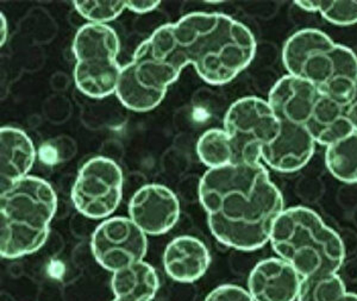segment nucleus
Instances as JSON below:
<instances>
[{"label":"nucleus","instance_id":"nucleus-1","mask_svg":"<svg viewBox=\"0 0 357 301\" xmlns=\"http://www.w3.org/2000/svg\"><path fill=\"white\" fill-rule=\"evenodd\" d=\"M256 49L252 30L235 18L191 13L156 29L138 45L130 63L144 87L167 93L187 65L207 85H227L250 65Z\"/></svg>","mask_w":357,"mask_h":301},{"label":"nucleus","instance_id":"nucleus-2","mask_svg":"<svg viewBox=\"0 0 357 301\" xmlns=\"http://www.w3.org/2000/svg\"><path fill=\"white\" fill-rule=\"evenodd\" d=\"M198 196L215 240L238 252L269 245L273 226L284 210L282 193L262 162L207 169Z\"/></svg>","mask_w":357,"mask_h":301},{"label":"nucleus","instance_id":"nucleus-3","mask_svg":"<svg viewBox=\"0 0 357 301\" xmlns=\"http://www.w3.org/2000/svg\"><path fill=\"white\" fill-rule=\"evenodd\" d=\"M56 211V192L38 176H26L1 190V258L16 260L38 252L48 240Z\"/></svg>","mask_w":357,"mask_h":301},{"label":"nucleus","instance_id":"nucleus-4","mask_svg":"<svg viewBox=\"0 0 357 301\" xmlns=\"http://www.w3.org/2000/svg\"><path fill=\"white\" fill-rule=\"evenodd\" d=\"M269 245L301 277L338 273L347 255L338 232L306 206L284 208L273 226Z\"/></svg>","mask_w":357,"mask_h":301},{"label":"nucleus","instance_id":"nucleus-5","mask_svg":"<svg viewBox=\"0 0 357 301\" xmlns=\"http://www.w3.org/2000/svg\"><path fill=\"white\" fill-rule=\"evenodd\" d=\"M287 73L316 86L321 94L349 102L357 82V55L318 29H301L284 42Z\"/></svg>","mask_w":357,"mask_h":301},{"label":"nucleus","instance_id":"nucleus-6","mask_svg":"<svg viewBox=\"0 0 357 301\" xmlns=\"http://www.w3.org/2000/svg\"><path fill=\"white\" fill-rule=\"evenodd\" d=\"M119 37L107 24L86 23L74 37V82L86 97L104 99L116 93L123 65L118 62Z\"/></svg>","mask_w":357,"mask_h":301},{"label":"nucleus","instance_id":"nucleus-7","mask_svg":"<svg viewBox=\"0 0 357 301\" xmlns=\"http://www.w3.org/2000/svg\"><path fill=\"white\" fill-rule=\"evenodd\" d=\"M280 121L268 100L243 97L232 102L224 116V130L231 141L236 164L261 162L264 148L280 134Z\"/></svg>","mask_w":357,"mask_h":301},{"label":"nucleus","instance_id":"nucleus-8","mask_svg":"<svg viewBox=\"0 0 357 301\" xmlns=\"http://www.w3.org/2000/svg\"><path fill=\"white\" fill-rule=\"evenodd\" d=\"M122 168L105 156L89 159L80 168L72 188L74 208L89 219H107L123 199Z\"/></svg>","mask_w":357,"mask_h":301},{"label":"nucleus","instance_id":"nucleus-9","mask_svg":"<svg viewBox=\"0 0 357 301\" xmlns=\"http://www.w3.org/2000/svg\"><path fill=\"white\" fill-rule=\"evenodd\" d=\"M146 237L129 217H110L94 230L91 249L98 265L114 274L144 261Z\"/></svg>","mask_w":357,"mask_h":301},{"label":"nucleus","instance_id":"nucleus-10","mask_svg":"<svg viewBox=\"0 0 357 301\" xmlns=\"http://www.w3.org/2000/svg\"><path fill=\"white\" fill-rule=\"evenodd\" d=\"M180 201L171 188L149 183L136 191L129 203V218L146 236H162L180 218Z\"/></svg>","mask_w":357,"mask_h":301},{"label":"nucleus","instance_id":"nucleus-11","mask_svg":"<svg viewBox=\"0 0 357 301\" xmlns=\"http://www.w3.org/2000/svg\"><path fill=\"white\" fill-rule=\"evenodd\" d=\"M301 274L280 257L256 263L248 277V292L255 301H298Z\"/></svg>","mask_w":357,"mask_h":301},{"label":"nucleus","instance_id":"nucleus-12","mask_svg":"<svg viewBox=\"0 0 357 301\" xmlns=\"http://www.w3.org/2000/svg\"><path fill=\"white\" fill-rule=\"evenodd\" d=\"M280 124V134L262 150L261 161L272 171L284 174L296 173L311 161L317 143L304 125Z\"/></svg>","mask_w":357,"mask_h":301},{"label":"nucleus","instance_id":"nucleus-13","mask_svg":"<svg viewBox=\"0 0 357 301\" xmlns=\"http://www.w3.org/2000/svg\"><path fill=\"white\" fill-rule=\"evenodd\" d=\"M321 94L311 82L287 74L274 84L267 100L280 122L305 126Z\"/></svg>","mask_w":357,"mask_h":301},{"label":"nucleus","instance_id":"nucleus-14","mask_svg":"<svg viewBox=\"0 0 357 301\" xmlns=\"http://www.w3.org/2000/svg\"><path fill=\"white\" fill-rule=\"evenodd\" d=\"M211 265V255L203 240L197 237H175L163 254V267L172 280L193 284L206 274Z\"/></svg>","mask_w":357,"mask_h":301},{"label":"nucleus","instance_id":"nucleus-15","mask_svg":"<svg viewBox=\"0 0 357 301\" xmlns=\"http://www.w3.org/2000/svg\"><path fill=\"white\" fill-rule=\"evenodd\" d=\"M305 128L323 147H329L355 132L348 111V102L321 94Z\"/></svg>","mask_w":357,"mask_h":301},{"label":"nucleus","instance_id":"nucleus-16","mask_svg":"<svg viewBox=\"0 0 357 301\" xmlns=\"http://www.w3.org/2000/svg\"><path fill=\"white\" fill-rule=\"evenodd\" d=\"M1 190L30 176L36 161V148L24 130L15 126L0 129Z\"/></svg>","mask_w":357,"mask_h":301},{"label":"nucleus","instance_id":"nucleus-17","mask_svg":"<svg viewBox=\"0 0 357 301\" xmlns=\"http://www.w3.org/2000/svg\"><path fill=\"white\" fill-rule=\"evenodd\" d=\"M111 287L114 298L153 301L160 288V279L153 265L141 261L112 274Z\"/></svg>","mask_w":357,"mask_h":301},{"label":"nucleus","instance_id":"nucleus-18","mask_svg":"<svg viewBox=\"0 0 357 301\" xmlns=\"http://www.w3.org/2000/svg\"><path fill=\"white\" fill-rule=\"evenodd\" d=\"M116 97L128 110L134 112H149L156 109L163 99L166 92L149 90L138 82L130 62L123 65L121 77L118 80Z\"/></svg>","mask_w":357,"mask_h":301},{"label":"nucleus","instance_id":"nucleus-19","mask_svg":"<svg viewBox=\"0 0 357 301\" xmlns=\"http://www.w3.org/2000/svg\"><path fill=\"white\" fill-rule=\"evenodd\" d=\"M325 164L335 179L357 183V131L326 147Z\"/></svg>","mask_w":357,"mask_h":301},{"label":"nucleus","instance_id":"nucleus-20","mask_svg":"<svg viewBox=\"0 0 357 301\" xmlns=\"http://www.w3.org/2000/svg\"><path fill=\"white\" fill-rule=\"evenodd\" d=\"M197 154L207 169L236 164L235 153L227 131L212 128L203 132L197 143Z\"/></svg>","mask_w":357,"mask_h":301},{"label":"nucleus","instance_id":"nucleus-21","mask_svg":"<svg viewBox=\"0 0 357 301\" xmlns=\"http://www.w3.org/2000/svg\"><path fill=\"white\" fill-rule=\"evenodd\" d=\"M349 292L338 273L303 277L298 301H345Z\"/></svg>","mask_w":357,"mask_h":301},{"label":"nucleus","instance_id":"nucleus-22","mask_svg":"<svg viewBox=\"0 0 357 301\" xmlns=\"http://www.w3.org/2000/svg\"><path fill=\"white\" fill-rule=\"evenodd\" d=\"M73 5L87 23L93 24H109L126 10V0H75Z\"/></svg>","mask_w":357,"mask_h":301},{"label":"nucleus","instance_id":"nucleus-23","mask_svg":"<svg viewBox=\"0 0 357 301\" xmlns=\"http://www.w3.org/2000/svg\"><path fill=\"white\" fill-rule=\"evenodd\" d=\"M318 13L336 26L357 24V0H318Z\"/></svg>","mask_w":357,"mask_h":301},{"label":"nucleus","instance_id":"nucleus-24","mask_svg":"<svg viewBox=\"0 0 357 301\" xmlns=\"http://www.w3.org/2000/svg\"><path fill=\"white\" fill-rule=\"evenodd\" d=\"M204 301H255L248 289L237 285H222L207 294Z\"/></svg>","mask_w":357,"mask_h":301},{"label":"nucleus","instance_id":"nucleus-25","mask_svg":"<svg viewBox=\"0 0 357 301\" xmlns=\"http://www.w3.org/2000/svg\"><path fill=\"white\" fill-rule=\"evenodd\" d=\"M161 5L160 0H126V8L137 15L151 13Z\"/></svg>","mask_w":357,"mask_h":301},{"label":"nucleus","instance_id":"nucleus-26","mask_svg":"<svg viewBox=\"0 0 357 301\" xmlns=\"http://www.w3.org/2000/svg\"><path fill=\"white\" fill-rule=\"evenodd\" d=\"M348 111H349L350 119L353 122L354 128L357 131V82L348 102Z\"/></svg>","mask_w":357,"mask_h":301},{"label":"nucleus","instance_id":"nucleus-27","mask_svg":"<svg viewBox=\"0 0 357 301\" xmlns=\"http://www.w3.org/2000/svg\"><path fill=\"white\" fill-rule=\"evenodd\" d=\"M0 35H1V40H0V45H1V48L6 45V41H8V20H6V16H5L4 13H0Z\"/></svg>","mask_w":357,"mask_h":301},{"label":"nucleus","instance_id":"nucleus-28","mask_svg":"<svg viewBox=\"0 0 357 301\" xmlns=\"http://www.w3.org/2000/svg\"><path fill=\"white\" fill-rule=\"evenodd\" d=\"M345 301H357V294L350 293L349 292V295H348Z\"/></svg>","mask_w":357,"mask_h":301},{"label":"nucleus","instance_id":"nucleus-29","mask_svg":"<svg viewBox=\"0 0 357 301\" xmlns=\"http://www.w3.org/2000/svg\"><path fill=\"white\" fill-rule=\"evenodd\" d=\"M112 301H146V300H135V299H128V298H114Z\"/></svg>","mask_w":357,"mask_h":301}]
</instances>
